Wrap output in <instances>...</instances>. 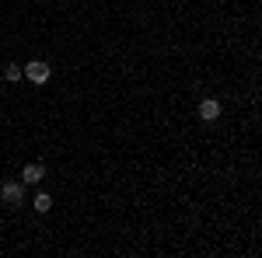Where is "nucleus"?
<instances>
[{"instance_id":"nucleus-1","label":"nucleus","mask_w":262,"mask_h":258,"mask_svg":"<svg viewBox=\"0 0 262 258\" xmlns=\"http://www.w3.org/2000/svg\"><path fill=\"white\" fill-rule=\"evenodd\" d=\"M21 199H25V181H4L0 185V202L21 206Z\"/></svg>"},{"instance_id":"nucleus-2","label":"nucleus","mask_w":262,"mask_h":258,"mask_svg":"<svg viewBox=\"0 0 262 258\" xmlns=\"http://www.w3.org/2000/svg\"><path fill=\"white\" fill-rule=\"evenodd\" d=\"M21 74H25V77L32 80V84H46L53 70H49V66H46L42 60H32V63H25V66H21Z\"/></svg>"},{"instance_id":"nucleus-3","label":"nucleus","mask_w":262,"mask_h":258,"mask_svg":"<svg viewBox=\"0 0 262 258\" xmlns=\"http://www.w3.org/2000/svg\"><path fill=\"white\" fill-rule=\"evenodd\" d=\"M200 119L203 122H217L221 119V101L217 98H203L200 101Z\"/></svg>"},{"instance_id":"nucleus-4","label":"nucleus","mask_w":262,"mask_h":258,"mask_svg":"<svg viewBox=\"0 0 262 258\" xmlns=\"http://www.w3.org/2000/svg\"><path fill=\"white\" fill-rule=\"evenodd\" d=\"M42 178H46V168H42V164H28V168L21 171V181H25V185H39Z\"/></svg>"},{"instance_id":"nucleus-5","label":"nucleus","mask_w":262,"mask_h":258,"mask_svg":"<svg viewBox=\"0 0 262 258\" xmlns=\"http://www.w3.org/2000/svg\"><path fill=\"white\" fill-rule=\"evenodd\" d=\"M21 77H25V74H21L18 63H7V66H4V80H11V84H14V80H21Z\"/></svg>"},{"instance_id":"nucleus-6","label":"nucleus","mask_w":262,"mask_h":258,"mask_svg":"<svg viewBox=\"0 0 262 258\" xmlns=\"http://www.w3.org/2000/svg\"><path fill=\"white\" fill-rule=\"evenodd\" d=\"M35 209H39V213H49V209H53V199H49V192H39V196H35Z\"/></svg>"}]
</instances>
